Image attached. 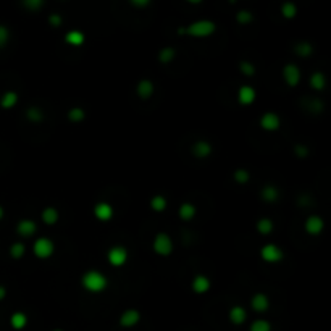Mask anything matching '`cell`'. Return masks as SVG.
<instances>
[{
	"instance_id": "obj_3",
	"label": "cell",
	"mask_w": 331,
	"mask_h": 331,
	"mask_svg": "<svg viewBox=\"0 0 331 331\" xmlns=\"http://www.w3.org/2000/svg\"><path fill=\"white\" fill-rule=\"evenodd\" d=\"M152 249H154V252L157 255L160 257H168L171 255V252H173L175 249V244H173V239L170 237V235H167V233H157L154 241H152Z\"/></svg>"
},
{
	"instance_id": "obj_17",
	"label": "cell",
	"mask_w": 331,
	"mask_h": 331,
	"mask_svg": "<svg viewBox=\"0 0 331 331\" xmlns=\"http://www.w3.org/2000/svg\"><path fill=\"white\" fill-rule=\"evenodd\" d=\"M155 93V86L150 79H141V81L136 84V94L141 97L142 100L150 99Z\"/></svg>"
},
{
	"instance_id": "obj_14",
	"label": "cell",
	"mask_w": 331,
	"mask_h": 331,
	"mask_svg": "<svg viewBox=\"0 0 331 331\" xmlns=\"http://www.w3.org/2000/svg\"><path fill=\"white\" fill-rule=\"evenodd\" d=\"M210 287H212V281L208 280V277H205V275H195L191 281V289L195 294H205L210 291Z\"/></svg>"
},
{
	"instance_id": "obj_4",
	"label": "cell",
	"mask_w": 331,
	"mask_h": 331,
	"mask_svg": "<svg viewBox=\"0 0 331 331\" xmlns=\"http://www.w3.org/2000/svg\"><path fill=\"white\" fill-rule=\"evenodd\" d=\"M33 252L39 260H47L55 254V244L50 237H38L33 244Z\"/></svg>"
},
{
	"instance_id": "obj_2",
	"label": "cell",
	"mask_w": 331,
	"mask_h": 331,
	"mask_svg": "<svg viewBox=\"0 0 331 331\" xmlns=\"http://www.w3.org/2000/svg\"><path fill=\"white\" fill-rule=\"evenodd\" d=\"M215 31H217V24L210 20L194 21L189 24L188 28H185V34L191 36V38H195V39L208 38V36H212Z\"/></svg>"
},
{
	"instance_id": "obj_30",
	"label": "cell",
	"mask_w": 331,
	"mask_h": 331,
	"mask_svg": "<svg viewBox=\"0 0 331 331\" xmlns=\"http://www.w3.org/2000/svg\"><path fill=\"white\" fill-rule=\"evenodd\" d=\"M294 52H296V55H299V57H310L312 53H314V47H312L310 42H299V44H296V47H294Z\"/></svg>"
},
{
	"instance_id": "obj_40",
	"label": "cell",
	"mask_w": 331,
	"mask_h": 331,
	"mask_svg": "<svg viewBox=\"0 0 331 331\" xmlns=\"http://www.w3.org/2000/svg\"><path fill=\"white\" fill-rule=\"evenodd\" d=\"M48 24L53 28H58L60 24H62V16L57 15V13H52L50 16H48Z\"/></svg>"
},
{
	"instance_id": "obj_33",
	"label": "cell",
	"mask_w": 331,
	"mask_h": 331,
	"mask_svg": "<svg viewBox=\"0 0 331 331\" xmlns=\"http://www.w3.org/2000/svg\"><path fill=\"white\" fill-rule=\"evenodd\" d=\"M233 180H235L236 185H247L250 181V173L244 168H237L235 170V173H233Z\"/></svg>"
},
{
	"instance_id": "obj_29",
	"label": "cell",
	"mask_w": 331,
	"mask_h": 331,
	"mask_svg": "<svg viewBox=\"0 0 331 331\" xmlns=\"http://www.w3.org/2000/svg\"><path fill=\"white\" fill-rule=\"evenodd\" d=\"M8 252H10V257L13 260H21L24 257V254H26V246H24L23 242H13L10 246Z\"/></svg>"
},
{
	"instance_id": "obj_37",
	"label": "cell",
	"mask_w": 331,
	"mask_h": 331,
	"mask_svg": "<svg viewBox=\"0 0 331 331\" xmlns=\"http://www.w3.org/2000/svg\"><path fill=\"white\" fill-rule=\"evenodd\" d=\"M236 21L239 24H249V23L254 21V15L250 13L249 10H241V11H237L236 13Z\"/></svg>"
},
{
	"instance_id": "obj_19",
	"label": "cell",
	"mask_w": 331,
	"mask_h": 331,
	"mask_svg": "<svg viewBox=\"0 0 331 331\" xmlns=\"http://www.w3.org/2000/svg\"><path fill=\"white\" fill-rule=\"evenodd\" d=\"M178 215H180L183 222H191L197 215V208H195L192 202H183L180 208H178Z\"/></svg>"
},
{
	"instance_id": "obj_9",
	"label": "cell",
	"mask_w": 331,
	"mask_h": 331,
	"mask_svg": "<svg viewBox=\"0 0 331 331\" xmlns=\"http://www.w3.org/2000/svg\"><path fill=\"white\" fill-rule=\"evenodd\" d=\"M304 230L309 236H320L325 230V220L320 215H310L305 220Z\"/></svg>"
},
{
	"instance_id": "obj_16",
	"label": "cell",
	"mask_w": 331,
	"mask_h": 331,
	"mask_svg": "<svg viewBox=\"0 0 331 331\" xmlns=\"http://www.w3.org/2000/svg\"><path fill=\"white\" fill-rule=\"evenodd\" d=\"M38 231V225L31 218H23L16 223V233L23 237H31Z\"/></svg>"
},
{
	"instance_id": "obj_20",
	"label": "cell",
	"mask_w": 331,
	"mask_h": 331,
	"mask_svg": "<svg viewBox=\"0 0 331 331\" xmlns=\"http://www.w3.org/2000/svg\"><path fill=\"white\" fill-rule=\"evenodd\" d=\"M28 315L24 314V312H13V314L10 315V327L16 330V331H21L28 327Z\"/></svg>"
},
{
	"instance_id": "obj_22",
	"label": "cell",
	"mask_w": 331,
	"mask_h": 331,
	"mask_svg": "<svg viewBox=\"0 0 331 331\" xmlns=\"http://www.w3.org/2000/svg\"><path fill=\"white\" fill-rule=\"evenodd\" d=\"M18 100H20V95L15 91H7V93H3V95L0 97V107L3 110H10L16 107Z\"/></svg>"
},
{
	"instance_id": "obj_41",
	"label": "cell",
	"mask_w": 331,
	"mask_h": 331,
	"mask_svg": "<svg viewBox=\"0 0 331 331\" xmlns=\"http://www.w3.org/2000/svg\"><path fill=\"white\" fill-rule=\"evenodd\" d=\"M294 154H296L297 157H300V158H304V157L309 155V149L305 145H296L294 147Z\"/></svg>"
},
{
	"instance_id": "obj_7",
	"label": "cell",
	"mask_w": 331,
	"mask_h": 331,
	"mask_svg": "<svg viewBox=\"0 0 331 331\" xmlns=\"http://www.w3.org/2000/svg\"><path fill=\"white\" fill-rule=\"evenodd\" d=\"M141 318H142V315H141V312L138 309H126L125 312H121V315L118 318V325L121 328H134L138 327Z\"/></svg>"
},
{
	"instance_id": "obj_34",
	"label": "cell",
	"mask_w": 331,
	"mask_h": 331,
	"mask_svg": "<svg viewBox=\"0 0 331 331\" xmlns=\"http://www.w3.org/2000/svg\"><path fill=\"white\" fill-rule=\"evenodd\" d=\"M281 15H283L286 20H292V18H296L297 15V7L296 3L292 2H284L281 5Z\"/></svg>"
},
{
	"instance_id": "obj_12",
	"label": "cell",
	"mask_w": 331,
	"mask_h": 331,
	"mask_svg": "<svg viewBox=\"0 0 331 331\" xmlns=\"http://www.w3.org/2000/svg\"><path fill=\"white\" fill-rule=\"evenodd\" d=\"M300 78H302V75H300V70L297 65L287 63L283 68V79L289 88H296V86L300 83Z\"/></svg>"
},
{
	"instance_id": "obj_15",
	"label": "cell",
	"mask_w": 331,
	"mask_h": 331,
	"mask_svg": "<svg viewBox=\"0 0 331 331\" xmlns=\"http://www.w3.org/2000/svg\"><path fill=\"white\" fill-rule=\"evenodd\" d=\"M228 318L235 327H241L247 320V310L242 305H233L228 310Z\"/></svg>"
},
{
	"instance_id": "obj_5",
	"label": "cell",
	"mask_w": 331,
	"mask_h": 331,
	"mask_svg": "<svg viewBox=\"0 0 331 331\" xmlns=\"http://www.w3.org/2000/svg\"><path fill=\"white\" fill-rule=\"evenodd\" d=\"M107 262L115 268L123 267L128 262V249L123 246H113L107 252Z\"/></svg>"
},
{
	"instance_id": "obj_36",
	"label": "cell",
	"mask_w": 331,
	"mask_h": 331,
	"mask_svg": "<svg viewBox=\"0 0 331 331\" xmlns=\"http://www.w3.org/2000/svg\"><path fill=\"white\" fill-rule=\"evenodd\" d=\"M239 70H241L242 75L247 76V78L255 75V66H254V63L247 62V60H242V62H239Z\"/></svg>"
},
{
	"instance_id": "obj_25",
	"label": "cell",
	"mask_w": 331,
	"mask_h": 331,
	"mask_svg": "<svg viewBox=\"0 0 331 331\" xmlns=\"http://www.w3.org/2000/svg\"><path fill=\"white\" fill-rule=\"evenodd\" d=\"M149 205H150V208H152V210H154V212L160 213V212H165V210H167L168 200H167V197H163L162 194H155L154 197L150 199Z\"/></svg>"
},
{
	"instance_id": "obj_43",
	"label": "cell",
	"mask_w": 331,
	"mask_h": 331,
	"mask_svg": "<svg viewBox=\"0 0 331 331\" xmlns=\"http://www.w3.org/2000/svg\"><path fill=\"white\" fill-rule=\"evenodd\" d=\"M7 294H8V292H7V287L0 284V300H3L5 297H7Z\"/></svg>"
},
{
	"instance_id": "obj_28",
	"label": "cell",
	"mask_w": 331,
	"mask_h": 331,
	"mask_svg": "<svg viewBox=\"0 0 331 331\" xmlns=\"http://www.w3.org/2000/svg\"><path fill=\"white\" fill-rule=\"evenodd\" d=\"M176 57V50L173 47H163L160 48V52H158V62L162 65H168L175 60Z\"/></svg>"
},
{
	"instance_id": "obj_21",
	"label": "cell",
	"mask_w": 331,
	"mask_h": 331,
	"mask_svg": "<svg viewBox=\"0 0 331 331\" xmlns=\"http://www.w3.org/2000/svg\"><path fill=\"white\" fill-rule=\"evenodd\" d=\"M41 218L47 226H53L58 223L60 220V213L55 207H46L44 210L41 212Z\"/></svg>"
},
{
	"instance_id": "obj_26",
	"label": "cell",
	"mask_w": 331,
	"mask_h": 331,
	"mask_svg": "<svg viewBox=\"0 0 331 331\" xmlns=\"http://www.w3.org/2000/svg\"><path fill=\"white\" fill-rule=\"evenodd\" d=\"M309 83H310V88L314 91H323L325 86H327V78H325L322 71H315V73H312Z\"/></svg>"
},
{
	"instance_id": "obj_18",
	"label": "cell",
	"mask_w": 331,
	"mask_h": 331,
	"mask_svg": "<svg viewBox=\"0 0 331 331\" xmlns=\"http://www.w3.org/2000/svg\"><path fill=\"white\" fill-rule=\"evenodd\" d=\"M212 144L208 142V141H197L194 145H192V155L195 158H200V160H204V158H208L212 155Z\"/></svg>"
},
{
	"instance_id": "obj_38",
	"label": "cell",
	"mask_w": 331,
	"mask_h": 331,
	"mask_svg": "<svg viewBox=\"0 0 331 331\" xmlns=\"http://www.w3.org/2000/svg\"><path fill=\"white\" fill-rule=\"evenodd\" d=\"M23 5L29 11H39L44 7V0H23Z\"/></svg>"
},
{
	"instance_id": "obj_23",
	"label": "cell",
	"mask_w": 331,
	"mask_h": 331,
	"mask_svg": "<svg viewBox=\"0 0 331 331\" xmlns=\"http://www.w3.org/2000/svg\"><path fill=\"white\" fill-rule=\"evenodd\" d=\"M84 41H86L84 33L78 31V29H73V31L66 33V36H65V42L73 47H81L84 44Z\"/></svg>"
},
{
	"instance_id": "obj_6",
	"label": "cell",
	"mask_w": 331,
	"mask_h": 331,
	"mask_svg": "<svg viewBox=\"0 0 331 331\" xmlns=\"http://www.w3.org/2000/svg\"><path fill=\"white\" fill-rule=\"evenodd\" d=\"M283 250H281L277 244H265L262 249H260V259L267 263H278L283 260Z\"/></svg>"
},
{
	"instance_id": "obj_11",
	"label": "cell",
	"mask_w": 331,
	"mask_h": 331,
	"mask_svg": "<svg viewBox=\"0 0 331 331\" xmlns=\"http://www.w3.org/2000/svg\"><path fill=\"white\" fill-rule=\"evenodd\" d=\"M113 215H115V210H113V207L108 204V202L100 200V202H97V204L94 205V217L99 220V222L107 223V222H110V220L113 218Z\"/></svg>"
},
{
	"instance_id": "obj_27",
	"label": "cell",
	"mask_w": 331,
	"mask_h": 331,
	"mask_svg": "<svg viewBox=\"0 0 331 331\" xmlns=\"http://www.w3.org/2000/svg\"><path fill=\"white\" fill-rule=\"evenodd\" d=\"M257 231L260 233L262 236H268V235H272L273 233V228H275V225H273V222L270 218H267V217H263V218H260L259 222H257Z\"/></svg>"
},
{
	"instance_id": "obj_10",
	"label": "cell",
	"mask_w": 331,
	"mask_h": 331,
	"mask_svg": "<svg viewBox=\"0 0 331 331\" xmlns=\"http://www.w3.org/2000/svg\"><path fill=\"white\" fill-rule=\"evenodd\" d=\"M255 99H257V93H255V89L252 88V86L242 84L241 88L237 89V102H239V105L249 107V105H252V103L255 102Z\"/></svg>"
},
{
	"instance_id": "obj_1",
	"label": "cell",
	"mask_w": 331,
	"mask_h": 331,
	"mask_svg": "<svg viewBox=\"0 0 331 331\" xmlns=\"http://www.w3.org/2000/svg\"><path fill=\"white\" fill-rule=\"evenodd\" d=\"M81 286L91 294H100L107 289L108 280L99 270H89L81 277Z\"/></svg>"
},
{
	"instance_id": "obj_32",
	"label": "cell",
	"mask_w": 331,
	"mask_h": 331,
	"mask_svg": "<svg viewBox=\"0 0 331 331\" xmlns=\"http://www.w3.org/2000/svg\"><path fill=\"white\" fill-rule=\"evenodd\" d=\"M249 331H273V327L265 318H259V320H254L250 323Z\"/></svg>"
},
{
	"instance_id": "obj_44",
	"label": "cell",
	"mask_w": 331,
	"mask_h": 331,
	"mask_svg": "<svg viewBox=\"0 0 331 331\" xmlns=\"http://www.w3.org/2000/svg\"><path fill=\"white\" fill-rule=\"evenodd\" d=\"M3 217H5V208H3L2 205H0V222H2V220H3Z\"/></svg>"
},
{
	"instance_id": "obj_13",
	"label": "cell",
	"mask_w": 331,
	"mask_h": 331,
	"mask_svg": "<svg viewBox=\"0 0 331 331\" xmlns=\"http://www.w3.org/2000/svg\"><path fill=\"white\" fill-rule=\"evenodd\" d=\"M250 307L257 314H265L270 309V299L267 294L263 292H255L252 297H250Z\"/></svg>"
},
{
	"instance_id": "obj_42",
	"label": "cell",
	"mask_w": 331,
	"mask_h": 331,
	"mask_svg": "<svg viewBox=\"0 0 331 331\" xmlns=\"http://www.w3.org/2000/svg\"><path fill=\"white\" fill-rule=\"evenodd\" d=\"M152 0H130V3L136 8H145Z\"/></svg>"
},
{
	"instance_id": "obj_24",
	"label": "cell",
	"mask_w": 331,
	"mask_h": 331,
	"mask_svg": "<svg viewBox=\"0 0 331 331\" xmlns=\"http://www.w3.org/2000/svg\"><path fill=\"white\" fill-rule=\"evenodd\" d=\"M260 197H262V200L263 202H277L278 200V197H280V191L277 188H275L273 185H267V186H263L262 188V191H260Z\"/></svg>"
},
{
	"instance_id": "obj_31",
	"label": "cell",
	"mask_w": 331,
	"mask_h": 331,
	"mask_svg": "<svg viewBox=\"0 0 331 331\" xmlns=\"http://www.w3.org/2000/svg\"><path fill=\"white\" fill-rule=\"evenodd\" d=\"M68 120L71 121V123H81V121H84L86 120V112H84V108H81V107H73V108H70L68 110Z\"/></svg>"
},
{
	"instance_id": "obj_46",
	"label": "cell",
	"mask_w": 331,
	"mask_h": 331,
	"mask_svg": "<svg viewBox=\"0 0 331 331\" xmlns=\"http://www.w3.org/2000/svg\"><path fill=\"white\" fill-rule=\"evenodd\" d=\"M52 331H63V330H60V328H55V330H52Z\"/></svg>"
},
{
	"instance_id": "obj_39",
	"label": "cell",
	"mask_w": 331,
	"mask_h": 331,
	"mask_svg": "<svg viewBox=\"0 0 331 331\" xmlns=\"http://www.w3.org/2000/svg\"><path fill=\"white\" fill-rule=\"evenodd\" d=\"M10 41V31L5 24H0V48H3Z\"/></svg>"
},
{
	"instance_id": "obj_8",
	"label": "cell",
	"mask_w": 331,
	"mask_h": 331,
	"mask_svg": "<svg viewBox=\"0 0 331 331\" xmlns=\"http://www.w3.org/2000/svg\"><path fill=\"white\" fill-rule=\"evenodd\" d=\"M259 125H260V128L263 131H267V133H275V131H278L280 130V126H281V118H280V115H277L275 112H265L262 116H260V120H259Z\"/></svg>"
},
{
	"instance_id": "obj_35",
	"label": "cell",
	"mask_w": 331,
	"mask_h": 331,
	"mask_svg": "<svg viewBox=\"0 0 331 331\" xmlns=\"http://www.w3.org/2000/svg\"><path fill=\"white\" fill-rule=\"evenodd\" d=\"M26 118L31 121V123H41V121L44 120V113H42V110L38 107H29L26 110Z\"/></svg>"
},
{
	"instance_id": "obj_45",
	"label": "cell",
	"mask_w": 331,
	"mask_h": 331,
	"mask_svg": "<svg viewBox=\"0 0 331 331\" xmlns=\"http://www.w3.org/2000/svg\"><path fill=\"white\" fill-rule=\"evenodd\" d=\"M186 2L192 3V5H197V3H200V2H202V0H186Z\"/></svg>"
}]
</instances>
